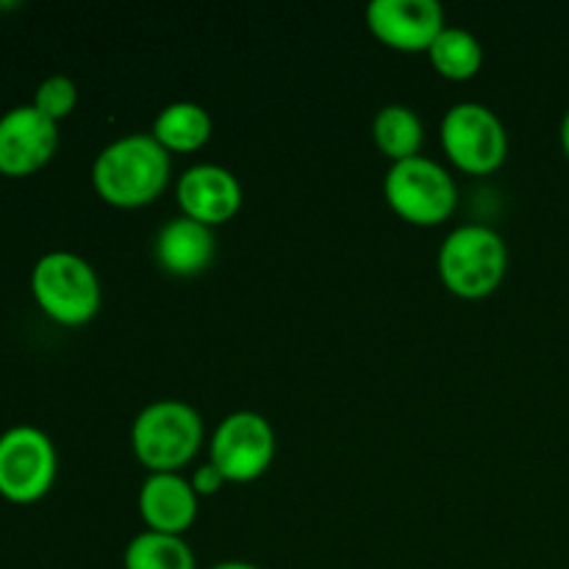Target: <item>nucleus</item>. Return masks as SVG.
<instances>
[{"label":"nucleus","instance_id":"1","mask_svg":"<svg viewBox=\"0 0 569 569\" xmlns=\"http://www.w3.org/2000/svg\"><path fill=\"white\" fill-rule=\"evenodd\" d=\"M170 181V150L153 133H126L98 153L92 183L100 198L120 209H137L159 198Z\"/></svg>","mask_w":569,"mask_h":569},{"label":"nucleus","instance_id":"2","mask_svg":"<svg viewBox=\"0 0 569 569\" xmlns=\"http://www.w3.org/2000/svg\"><path fill=\"white\" fill-rule=\"evenodd\" d=\"M203 442V420L187 400H153L131 426V448L150 472H176Z\"/></svg>","mask_w":569,"mask_h":569},{"label":"nucleus","instance_id":"3","mask_svg":"<svg viewBox=\"0 0 569 569\" xmlns=\"http://www.w3.org/2000/svg\"><path fill=\"white\" fill-rule=\"evenodd\" d=\"M509 267V248L495 228L470 222L445 237L439 248V276L445 287L467 300L492 295Z\"/></svg>","mask_w":569,"mask_h":569},{"label":"nucleus","instance_id":"4","mask_svg":"<svg viewBox=\"0 0 569 569\" xmlns=\"http://www.w3.org/2000/svg\"><path fill=\"white\" fill-rule=\"evenodd\" d=\"M31 295L59 326H83L100 309L98 272L83 256L70 250H50L33 264Z\"/></svg>","mask_w":569,"mask_h":569},{"label":"nucleus","instance_id":"5","mask_svg":"<svg viewBox=\"0 0 569 569\" xmlns=\"http://www.w3.org/2000/svg\"><path fill=\"white\" fill-rule=\"evenodd\" d=\"M383 194L403 220L417 226H437L448 220L459 200L450 172L428 156L392 161L383 178Z\"/></svg>","mask_w":569,"mask_h":569},{"label":"nucleus","instance_id":"6","mask_svg":"<svg viewBox=\"0 0 569 569\" xmlns=\"http://www.w3.org/2000/svg\"><path fill=\"white\" fill-rule=\"evenodd\" d=\"M59 470L56 445L37 426H14L0 433V498L28 506L50 492Z\"/></svg>","mask_w":569,"mask_h":569},{"label":"nucleus","instance_id":"7","mask_svg":"<svg viewBox=\"0 0 569 569\" xmlns=\"http://www.w3.org/2000/svg\"><path fill=\"white\" fill-rule=\"evenodd\" d=\"M445 153L467 172H492L509 153V133L503 120L489 106L465 100L445 111L439 126Z\"/></svg>","mask_w":569,"mask_h":569},{"label":"nucleus","instance_id":"8","mask_svg":"<svg viewBox=\"0 0 569 569\" xmlns=\"http://www.w3.org/2000/svg\"><path fill=\"white\" fill-rule=\"evenodd\" d=\"M276 456V433L259 411H233L211 437V465L226 481H253Z\"/></svg>","mask_w":569,"mask_h":569},{"label":"nucleus","instance_id":"9","mask_svg":"<svg viewBox=\"0 0 569 569\" xmlns=\"http://www.w3.org/2000/svg\"><path fill=\"white\" fill-rule=\"evenodd\" d=\"M59 148V122L48 120L33 103L0 114V172L31 176L53 159Z\"/></svg>","mask_w":569,"mask_h":569},{"label":"nucleus","instance_id":"10","mask_svg":"<svg viewBox=\"0 0 569 569\" xmlns=\"http://www.w3.org/2000/svg\"><path fill=\"white\" fill-rule=\"evenodd\" d=\"M367 26L389 48L417 53L445 31V9L437 0H372Z\"/></svg>","mask_w":569,"mask_h":569},{"label":"nucleus","instance_id":"11","mask_svg":"<svg viewBox=\"0 0 569 569\" xmlns=\"http://www.w3.org/2000/svg\"><path fill=\"white\" fill-rule=\"evenodd\" d=\"M178 203L183 214L203 226H220L231 220L242 206V183L228 167L194 164L178 178Z\"/></svg>","mask_w":569,"mask_h":569},{"label":"nucleus","instance_id":"12","mask_svg":"<svg viewBox=\"0 0 569 569\" xmlns=\"http://www.w3.org/2000/svg\"><path fill=\"white\" fill-rule=\"evenodd\" d=\"M139 511L148 531L181 537L198 517V492L178 472H150L139 489Z\"/></svg>","mask_w":569,"mask_h":569},{"label":"nucleus","instance_id":"13","mask_svg":"<svg viewBox=\"0 0 569 569\" xmlns=\"http://www.w3.org/2000/svg\"><path fill=\"white\" fill-rule=\"evenodd\" d=\"M214 250L217 239L211 226H203L187 214L167 220L153 242V253L161 270L183 278L203 272L214 259Z\"/></svg>","mask_w":569,"mask_h":569},{"label":"nucleus","instance_id":"14","mask_svg":"<svg viewBox=\"0 0 569 569\" xmlns=\"http://www.w3.org/2000/svg\"><path fill=\"white\" fill-rule=\"evenodd\" d=\"M153 133L161 148L189 153L209 142L211 137V117L209 111L192 100H176L164 106L153 120Z\"/></svg>","mask_w":569,"mask_h":569},{"label":"nucleus","instance_id":"15","mask_svg":"<svg viewBox=\"0 0 569 569\" xmlns=\"http://www.w3.org/2000/svg\"><path fill=\"white\" fill-rule=\"evenodd\" d=\"M372 139L383 156L392 161L420 156L422 144V120L411 106L389 103L372 120Z\"/></svg>","mask_w":569,"mask_h":569},{"label":"nucleus","instance_id":"16","mask_svg":"<svg viewBox=\"0 0 569 569\" xmlns=\"http://www.w3.org/2000/svg\"><path fill=\"white\" fill-rule=\"evenodd\" d=\"M126 569H198L192 548L176 533L144 531L128 542L122 553Z\"/></svg>","mask_w":569,"mask_h":569},{"label":"nucleus","instance_id":"17","mask_svg":"<svg viewBox=\"0 0 569 569\" xmlns=\"http://www.w3.org/2000/svg\"><path fill=\"white\" fill-rule=\"evenodd\" d=\"M428 56H431V64L437 67V72H442L445 78H453V81L472 78L483 64L481 42L470 31L456 26H445V31L428 48Z\"/></svg>","mask_w":569,"mask_h":569},{"label":"nucleus","instance_id":"18","mask_svg":"<svg viewBox=\"0 0 569 569\" xmlns=\"http://www.w3.org/2000/svg\"><path fill=\"white\" fill-rule=\"evenodd\" d=\"M76 103H78V87L76 81L67 76L44 78V81L37 87V92H33V106H37V109L53 122L64 120V117L76 109Z\"/></svg>","mask_w":569,"mask_h":569},{"label":"nucleus","instance_id":"19","mask_svg":"<svg viewBox=\"0 0 569 569\" xmlns=\"http://www.w3.org/2000/svg\"><path fill=\"white\" fill-rule=\"evenodd\" d=\"M222 483H226V476L211 461L209 465H200L192 476V489L198 492V498L200 495H214Z\"/></svg>","mask_w":569,"mask_h":569},{"label":"nucleus","instance_id":"20","mask_svg":"<svg viewBox=\"0 0 569 569\" xmlns=\"http://www.w3.org/2000/svg\"><path fill=\"white\" fill-rule=\"evenodd\" d=\"M211 569H261L256 565H250V561H239V559H231V561H220V565H214Z\"/></svg>","mask_w":569,"mask_h":569},{"label":"nucleus","instance_id":"21","mask_svg":"<svg viewBox=\"0 0 569 569\" xmlns=\"http://www.w3.org/2000/svg\"><path fill=\"white\" fill-rule=\"evenodd\" d=\"M561 144H565V153L569 159V109L565 111V120H561Z\"/></svg>","mask_w":569,"mask_h":569}]
</instances>
